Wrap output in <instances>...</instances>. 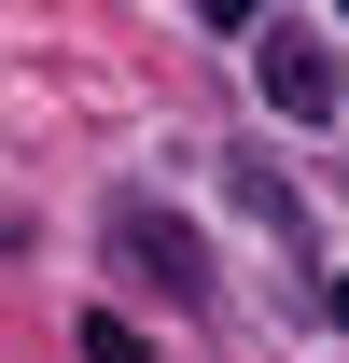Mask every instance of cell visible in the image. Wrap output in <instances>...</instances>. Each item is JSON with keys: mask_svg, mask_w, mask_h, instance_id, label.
<instances>
[{"mask_svg": "<svg viewBox=\"0 0 349 363\" xmlns=\"http://www.w3.org/2000/svg\"><path fill=\"white\" fill-rule=\"evenodd\" d=\"M265 112H294V126H321V112H336V43H321V28H265Z\"/></svg>", "mask_w": 349, "mask_h": 363, "instance_id": "2", "label": "cell"}, {"mask_svg": "<svg viewBox=\"0 0 349 363\" xmlns=\"http://www.w3.org/2000/svg\"><path fill=\"white\" fill-rule=\"evenodd\" d=\"M112 266H126V279H154L168 308H210V252H196V238H182L154 196H126V210H112Z\"/></svg>", "mask_w": 349, "mask_h": 363, "instance_id": "1", "label": "cell"}, {"mask_svg": "<svg viewBox=\"0 0 349 363\" xmlns=\"http://www.w3.org/2000/svg\"><path fill=\"white\" fill-rule=\"evenodd\" d=\"M84 363H154V350H140V335H126V321H112V308H98V321H84Z\"/></svg>", "mask_w": 349, "mask_h": 363, "instance_id": "3", "label": "cell"}, {"mask_svg": "<svg viewBox=\"0 0 349 363\" xmlns=\"http://www.w3.org/2000/svg\"><path fill=\"white\" fill-rule=\"evenodd\" d=\"M196 14H210V28H252V14H265V0H196Z\"/></svg>", "mask_w": 349, "mask_h": 363, "instance_id": "4", "label": "cell"}]
</instances>
